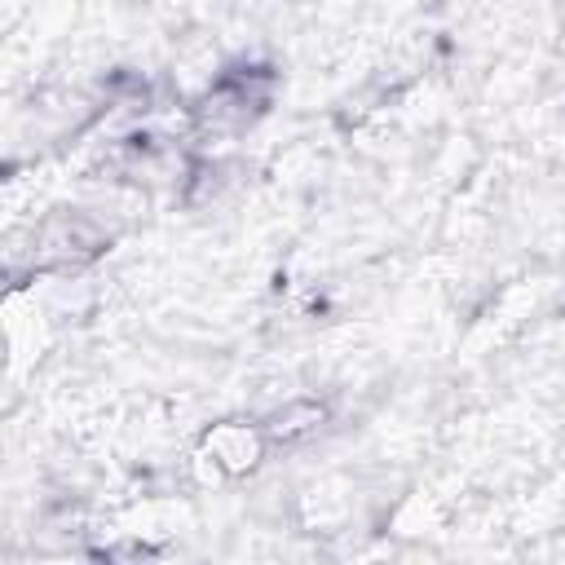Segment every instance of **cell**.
Wrapping results in <instances>:
<instances>
[{
	"label": "cell",
	"instance_id": "obj_2",
	"mask_svg": "<svg viewBox=\"0 0 565 565\" xmlns=\"http://www.w3.org/2000/svg\"><path fill=\"white\" fill-rule=\"evenodd\" d=\"M194 441L225 468L230 481H247V477H256V472L265 468V459L274 455L260 415H221V419L203 424Z\"/></svg>",
	"mask_w": 565,
	"mask_h": 565
},
{
	"label": "cell",
	"instance_id": "obj_1",
	"mask_svg": "<svg viewBox=\"0 0 565 565\" xmlns=\"http://www.w3.org/2000/svg\"><path fill=\"white\" fill-rule=\"evenodd\" d=\"M119 238V221L102 207H53L31 221V282L53 274H88Z\"/></svg>",
	"mask_w": 565,
	"mask_h": 565
},
{
	"label": "cell",
	"instance_id": "obj_3",
	"mask_svg": "<svg viewBox=\"0 0 565 565\" xmlns=\"http://www.w3.org/2000/svg\"><path fill=\"white\" fill-rule=\"evenodd\" d=\"M265 437L274 450H300L309 441H318L331 424H335V402L327 393H282L278 402H269L260 411Z\"/></svg>",
	"mask_w": 565,
	"mask_h": 565
}]
</instances>
